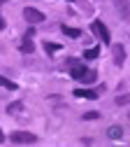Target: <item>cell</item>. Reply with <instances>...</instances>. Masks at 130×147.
<instances>
[{
    "instance_id": "obj_4",
    "label": "cell",
    "mask_w": 130,
    "mask_h": 147,
    "mask_svg": "<svg viewBox=\"0 0 130 147\" xmlns=\"http://www.w3.org/2000/svg\"><path fill=\"white\" fill-rule=\"evenodd\" d=\"M23 19H26L28 24H42V21H44V14H42L40 9H35V7H26V9H23Z\"/></svg>"
},
{
    "instance_id": "obj_2",
    "label": "cell",
    "mask_w": 130,
    "mask_h": 147,
    "mask_svg": "<svg viewBox=\"0 0 130 147\" xmlns=\"http://www.w3.org/2000/svg\"><path fill=\"white\" fill-rule=\"evenodd\" d=\"M67 68H70V75H72L74 80H79V82H81V77L86 75V70H88L84 63H79V61H72V59L67 61Z\"/></svg>"
},
{
    "instance_id": "obj_16",
    "label": "cell",
    "mask_w": 130,
    "mask_h": 147,
    "mask_svg": "<svg viewBox=\"0 0 130 147\" xmlns=\"http://www.w3.org/2000/svg\"><path fill=\"white\" fill-rule=\"evenodd\" d=\"M98 117H100L98 112H86V115H84V119H86V121H91V119H98Z\"/></svg>"
},
{
    "instance_id": "obj_11",
    "label": "cell",
    "mask_w": 130,
    "mask_h": 147,
    "mask_svg": "<svg viewBox=\"0 0 130 147\" xmlns=\"http://www.w3.org/2000/svg\"><path fill=\"white\" fill-rule=\"evenodd\" d=\"M61 30L67 35V38H79V35H81L79 28H70V26H61Z\"/></svg>"
},
{
    "instance_id": "obj_5",
    "label": "cell",
    "mask_w": 130,
    "mask_h": 147,
    "mask_svg": "<svg viewBox=\"0 0 130 147\" xmlns=\"http://www.w3.org/2000/svg\"><path fill=\"white\" fill-rule=\"evenodd\" d=\"M114 5H116V12L123 21H130V3L128 0H114Z\"/></svg>"
},
{
    "instance_id": "obj_20",
    "label": "cell",
    "mask_w": 130,
    "mask_h": 147,
    "mask_svg": "<svg viewBox=\"0 0 130 147\" xmlns=\"http://www.w3.org/2000/svg\"><path fill=\"white\" fill-rule=\"evenodd\" d=\"M67 3H74V0H67Z\"/></svg>"
},
{
    "instance_id": "obj_7",
    "label": "cell",
    "mask_w": 130,
    "mask_h": 147,
    "mask_svg": "<svg viewBox=\"0 0 130 147\" xmlns=\"http://www.w3.org/2000/svg\"><path fill=\"white\" fill-rule=\"evenodd\" d=\"M30 38H33V28H30V30L26 33V38H23L21 47H19V49H21L23 54H33V51H35V45H33V40H30Z\"/></svg>"
},
{
    "instance_id": "obj_19",
    "label": "cell",
    "mask_w": 130,
    "mask_h": 147,
    "mask_svg": "<svg viewBox=\"0 0 130 147\" xmlns=\"http://www.w3.org/2000/svg\"><path fill=\"white\" fill-rule=\"evenodd\" d=\"M3 140H5V136H3V131H0V142H3Z\"/></svg>"
},
{
    "instance_id": "obj_12",
    "label": "cell",
    "mask_w": 130,
    "mask_h": 147,
    "mask_svg": "<svg viewBox=\"0 0 130 147\" xmlns=\"http://www.w3.org/2000/svg\"><path fill=\"white\" fill-rule=\"evenodd\" d=\"M95 77H98L95 70H86V75L81 77V82H86V84H88V82H95Z\"/></svg>"
},
{
    "instance_id": "obj_14",
    "label": "cell",
    "mask_w": 130,
    "mask_h": 147,
    "mask_svg": "<svg viewBox=\"0 0 130 147\" xmlns=\"http://www.w3.org/2000/svg\"><path fill=\"white\" fill-rule=\"evenodd\" d=\"M19 110H23V105H21V103H12V105L7 107V112H9V115H16Z\"/></svg>"
},
{
    "instance_id": "obj_3",
    "label": "cell",
    "mask_w": 130,
    "mask_h": 147,
    "mask_svg": "<svg viewBox=\"0 0 130 147\" xmlns=\"http://www.w3.org/2000/svg\"><path fill=\"white\" fill-rule=\"evenodd\" d=\"M9 140H12V142H23V145L28 142V145H30V142H37V136H35V133H28V131H14V133L9 136Z\"/></svg>"
},
{
    "instance_id": "obj_15",
    "label": "cell",
    "mask_w": 130,
    "mask_h": 147,
    "mask_svg": "<svg viewBox=\"0 0 130 147\" xmlns=\"http://www.w3.org/2000/svg\"><path fill=\"white\" fill-rule=\"evenodd\" d=\"M44 49H47L49 54H53V51H58V49H61V45H53V42H44Z\"/></svg>"
},
{
    "instance_id": "obj_13",
    "label": "cell",
    "mask_w": 130,
    "mask_h": 147,
    "mask_svg": "<svg viewBox=\"0 0 130 147\" xmlns=\"http://www.w3.org/2000/svg\"><path fill=\"white\" fill-rule=\"evenodd\" d=\"M0 86H5V89H9V91H14V89H16V84H14V82H9L7 77H0Z\"/></svg>"
},
{
    "instance_id": "obj_1",
    "label": "cell",
    "mask_w": 130,
    "mask_h": 147,
    "mask_svg": "<svg viewBox=\"0 0 130 147\" xmlns=\"http://www.w3.org/2000/svg\"><path fill=\"white\" fill-rule=\"evenodd\" d=\"M91 30L95 33V35H98V38H100V40H102L105 45H111V38H109V30H107V26H105V24H102L100 19H95V21L91 24Z\"/></svg>"
},
{
    "instance_id": "obj_21",
    "label": "cell",
    "mask_w": 130,
    "mask_h": 147,
    "mask_svg": "<svg viewBox=\"0 0 130 147\" xmlns=\"http://www.w3.org/2000/svg\"><path fill=\"white\" fill-rule=\"evenodd\" d=\"M0 3H3V0H0Z\"/></svg>"
},
{
    "instance_id": "obj_17",
    "label": "cell",
    "mask_w": 130,
    "mask_h": 147,
    "mask_svg": "<svg viewBox=\"0 0 130 147\" xmlns=\"http://www.w3.org/2000/svg\"><path fill=\"white\" fill-rule=\"evenodd\" d=\"M116 103H119V105H125V103H130V96H119Z\"/></svg>"
},
{
    "instance_id": "obj_8",
    "label": "cell",
    "mask_w": 130,
    "mask_h": 147,
    "mask_svg": "<svg viewBox=\"0 0 130 147\" xmlns=\"http://www.w3.org/2000/svg\"><path fill=\"white\" fill-rule=\"evenodd\" d=\"M74 96H77V98H91V100H95V98H98V91H88V89H74Z\"/></svg>"
},
{
    "instance_id": "obj_10",
    "label": "cell",
    "mask_w": 130,
    "mask_h": 147,
    "mask_svg": "<svg viewBox=\"0 0 130 147\" xmlns=\"http://www.w3.org/2000/svg\"><path fill=\"white\" fill-rule=\"evenodd\" d=\"M98 56H100V49H98V47H91V49L84 51V59H86V61H93V59H98Z\"/></svg>"
},
{
    "instance_id": "obj_9",
    "label": "cell",
    "mask_w": 130,
    "mask_h": 147,
    "mask_svg": "<svg viewBox=\"0 0 130 147\" xmlns=\"http://www.w3.org/2000/svg\"><path fill=\"white\" fill-rule=\"evenodd\" d=\"M107 136H109L111 140H119V138L123 136V128H121V126H111V128H107Z\"/></svg>"
},
{
    "instance_id": "obj_6",
    "label": "cell",
    "mask_w": 130,
    "mask_h": 147,
    "mask_svg": "<svg viewBox=\"0 0 130 147\" xmlns=\"http://www.w3.org/2000/svg\"><path fill=\"white\" fill-rule=\"evenodd\" d=\"M111 47V51H114V63L116 65H123V61H125V49H123V45H109Z\"/></svg>"
},
{
    "instance_id": "obj_18",
    "label": "cell",
    "mask_w": 130,
    "mask_h": 147,
    "mask_svg": "<svg viewBox=\"0 0 130 147\" xmlns=\"http://www.w3.org/2000/svg\"><path fill=\"white\" fill-rule=\"evenodd\" d=\"M5 28V19H3V16H0V30H3Z\"/></svg>"
}]
</instances>
